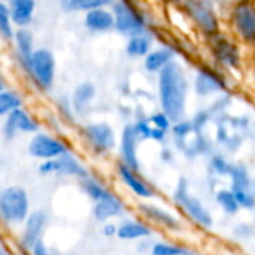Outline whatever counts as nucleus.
Returning <instances> with one entry per match:
<instances>
[{"label":"nucleus","mask_w":255,"mask_h":255,"mask_svg":"<svg viewBox=\"0 0 255 255\" xmlns=\"http://www.w3.org/2000/svg\"><path fill=\"white\" fill-rule=\"evenodd\" d=\"M231 104V96H228V95H222L221 93V96L219 98H216L213 102H212V105L209 107V111H210V114H212V117H224L225 116V113H227V110H228V105Z\"/></svg>","instance_id":"nucleus-35"},{"label":"nucleus","mask_w":255,"mask_h":255,"mask_svg":"<svg viewBox=\"0 0 255 255\" xmlns=\"http://www.w3.org/2000/svg\"><path fill=\"white\" fill-rule=\"evenodd\" d=\"M20 65L39 90L48 92L53 89L57 66H56V57L50 48L45 47L35 48L29 60L21 62Z\"/></svg>","instance_id":"nucleus-3"},{"label":"nucleus","mask_w":255,"mask_h":255,"mask_svg":"<svg viewBox=\"0 0 255 255\" xmlns=\"http://www.w3.org/2000/svg\"><path fill=\"white\" fill-rule=\"evenodd\" d=\"M183 251L176 246H168V245H156L153 248V255H180Z\"/></svg>","instance_id":"nucleus-39"},{"label":"nucleus","mask_w":255,"mask_h":255,"mask_svg":"<svg viewBox=\"0 0 255 255\" xmlns=\"http://www.w3.org/2000/svg\"><path fill=\"white\" fill-rule=\"evenodd\" d=\"M114 14V30L120 35L131 36L149 29L147 14L135 3V0H114L111 5Z\"/></svg>","instance_id":"nucleus-4"},{"label":"nucleus","mask_w":255,"mask_h":255,"mask_svg":"<svg viewBox=\"0 0 255 255\" xmlns=\"http://www.w3.org/2000/svg\"><path fill=\"white\" fill-rule=\"evenodd\" d=\"M81 180V186L84 189V192L95 201H101V200H105L108 197H111L113 194L105 188L102 186L98 180H95L93 177L87 176V177H83L80 179Z\"/></svg>","instance_id":"nucleus-29"},{"label":"nucleus","mask_w":255,"mask_h":255,"mask_svg":"<svg viewBox=\"0 0 255 255\" xmlns=\"http://www.w3.org/2000/svg\"><path fill=\"white\" fill-rule=\"evenodd\" d=\"M3 89H6V87H5V83H3V80L0 78V90H3Z\"/></svg>","instance_id":"nucleus-43"},{"label":"nucleus","mask_w":255,"mask_h":255,"mask_svg":"<svg viewBox=\"0 0 255 255\" xmlns=\"http://www.w3.org/2000/svg\"><path fill=\"white\" fill-rule=\"evenodd\" d=\"M153 42H155V38L147 29V30L128 36L125 51L132 59H144L149 54V51L153 48Z\"/></svg>","instance_id":"nucleus-18"},{"label":"nucleus","mask_w":255,"mask_h":255,"mask_svg":"<svg viewBox=\"0 0 255 255\" xmlns=\"http://www.w3.org/2000/svg\"><path fill=\"white\" fill-rule=\"evenodd\" d=\"M0 255H9V254H6V251L3 248H0Z\"/></svg>","instance_id":"nucleus-44"},{"label":"nucleus","mask_w":255,"mask_h":255,"mask_svg":"<svg viewBox=\"0 0 255 255\" xmlns=\"http://www.w3.org/2000/svg\"><path fill=\"white\" fill-rule=\"evenodd\" d=\"M32 252H33V255H53V254L47 249V246L44 245L42 240H38V242L33 245Z\"/></svg>","instance_id":"nucleus-40"},{"label":"nucleus","mask_w":255,"mask_h":255,"mask_svg":"<svg viewBox=\"0 0 255 255\" xmlns=\"http://www.w3.org/2000/svg\"><path fill=\"white\" fill-rule=\"evenodd\" d=\"M231 26L237 38L255 47V3L252 0H237L231 6Z\"/></svg>","instance_id":"nucleus-7"},{"label":"nucleus","mask_w":255,"mask_h":255,"mask_svg":"<svg viewBox=\"0 0 255 255\" xmlns=\"http://www.w3.org/2000/svg\"><path fill=\"white\" fill-rule=\"evenodd\" d=\"M38 131V120L23 107L8 114L2 125V134L5 140H14L18 134H35Z\"/></svg>","instance_id":"nucleus-12"},{"label":"nucleus","mask_w":255,"mask_h":255,"mask_svg":"<svg viewBox=\"0 0 255 255\" xmlns=\"http://www.w3.org/2000/svg\"><path fill=\"white\" fill-rule=\"evenodd\" d=\"M228 83L221 71L213 66H200L194 77V92L198 98H209L227 92Z\"/></svg>","instance_id":"nucleus-10"},{"label":"nucleus","mask_w":255,"mask_h":255,"mask_svg":"<svg viewBox=\"0 0 255 255\" xmlns=\"http://www.w3.org/2000/svg\"><path fill=\"white\" fill-rule=\"evenodd\" d=\"M23 107V96L21 93L11 90V89H3L0 90V117H6L17 108Z\"/></svg>","instance_id":"nucleus-27"},{"label":"nucleus","mask_w":255,"mask_h":255,"mask_svg":"<svg viewBox=\"0 0 255 255\" xmlns=\"http://www.w3.org/2000/svg\"><path fill=\"white\" fill-rule=\"evenodd\" d=\"M140 135L135 129V125L128 123L122 129L120 141H119V150L122 162L129 165L134 170H140V159H138V146H140Z\"/></svg>","instance_id":"nucleus-13"},{"label":"nucleus","mask_w":255,"mask_h":255,"mask_svg":"<svg viewBox=\"0 0 255 255\" xmlns=\"http://www.w3.org/2000/svg\"><path fill=\"white\" fill-rule=\"evenodd\" d=\"M122 203L114 197H108L105 200H101V201H96V206L93 209V213L96 216V219L99 221H105L108 218H113V216H117L120 212H122Z\"/></svg>","instance_id":"nucleus-28"},{"label":"nucleus","mask_w":255,"mask_h":255,"mask_svg":"<svg viewBox=\"0 0 255 255\" xmlns=\"http://www.w3.org/2000/svg\"><path fill=\"white\" fill-rule=\"evenodd\" d=\"M165 2H167V3H179V5H180V3H182V0H165Z\"/></svg>","instance_id":"nucleus-42"},{"label":"nucleus","mask_w":255,"mask_h":255,"mask_svg":"<svg viewBox=\"0 0 255 255\" xmlns=\"http://www.w3.org/2000/svg\"><path fill=\"white\" fill-rule=\"evenodd\" d=\"M189 83L185 69L179 62H171L158 74V98L164 113L173 122L183 119L188 104Z\"/></svg>","instance_id":"nucleus-1"},{"label":"nucleus","mask_w":255,"mask_h":255,"mask_svg":"<svg viewBox=\"0 0 255 255\" xmlns=\"http://www.w3.org/2000/svg\"><path fill=\"white\" fill-rule=\"evenodd\" d=\"M149 120H150V123H152L155 128H158V129H162V131H167V132L171 131L173 120H171L170 116H168L167 113H164L162 110L153 113L152 116H149Z\"/></svg>","instance_id":"nucleus-37"},{"label":"nucleus","mask_w":255,"mask_h":255,"mask_svg":"<svg viewBox=\"0 0 255 255\" xmlns=\"http://www.w3.org/2000/svg\"><path fill=\"white\" fill-rule=\"evenodd\" d=\"M210 165L215 170V173H218L221 176H230L231 170H233V165L227 161V158L224 155H219V153H213L212 155Z\"/></svg>","instance_id":"nucleus-36"},{"label":"nucleus","mask_w":255,"mask_h":255,"mask_svg":"<svg viewBox=\"0 0 255 255\" xmlns=\"http://www.w3.org/2000/svg\"><path fill=\"white\" fill-rule=\"evenodd\" d=\"M114 231H116V230H114V227H113V225H107V227L104 228V233H105V236H111Z\"/></svg>","instance_id":"nucleus-41"},{"label":"nucleus","mask_w":255,"mask_h":255,"mask_svg":"<svg viewBox=\"0 0 255 255\" xmlns=\"http://www.w3.org/2000/svg\"><path fill=\"white\" fill-rule=\"evenodd\" d=\"M15 24L12 21L9 5L3 0H0V38L5 42H14Z\"/></svg>","instance_id":"nucleus-26"},{"label":"nucleus","mask_w":255,"mask_h":255,"mask_svg":"<svg viewBox=\"0 0 255 255\" xmlns=\"http://www.w3.org/2000/svg\"><path fill=\"white\" fill-rule=\"evenodd\" d=\"M0 216L5 222L20 224L29 216V195L23 186H8L0 191Z\"/></svg>","instance_id":"nucleus-5"},{"label":"nucleus","mask_w":255,"mask_h":255,"mask_svg":"<svg viewBox=\"0 0 255 255\" xmlns=\"http://www.w3.org/2000/svg\"><path fill=\"white\" fill-rule=\"evenodd\" d=\"M171 135L174 138V141L179 144L180 149H185V146L188 144L189 138L194 137L195 131H194V126H192V122L191 119H179L176 122H173V126H171Z\"/></svg>","instance_id":"nucleus-25"},{"label":"nucleus","mask_w":255,"mask_h":255,"mask_svg":"<svg viewBox=\"0 0 255 255\" xmlns=\"http://www.w3.org/2000/svg\"><path fill=\"white\" fill-rule=\"evenodd\" d=\"M134 125H135V129H137V132H138V135H140L141 140H153V141L161 143V141H164V140L167 138V135H168L167 131H162V129H158V128H155V126L150 123L149 117L137 119V120L134 122Z\"/></svg>","instance_id":"nucleus-24"},{"label":"nucleus","mask_w":255,"mask_h":255,"mask_svg":"<svg viewBox=\"0 0 255 255\" xmlns=\"http://www.w3.org/2000/svg\"><path fill=\"white\" fill-rule=\"evenodd\" d=\"M95 99H96V86L92 81L80 83L71 95V104L74 113L78 116H84L90 110Z\"/></svg>","instance_id":"nucleus-17"},{"label":"nucleus","mask_w":255,"mask_h":255,"mask_svg":"<svg viewBox=\"0 0 255 255\" xmlns=\"http://www.w3.org/2000/svg\"><path fill=\"white\" fill-rule=\"evenodd\" d=\"M254 65H255V51H254Z\"/></svg>","instance_id":"nucleus-45"},{"label":"nucleus","mask_w":255,"mask_h":255,"mask_svg":"<svg viewBox=\"0 0 255 255\" xmlns=\"http://www.w3.org/2000/svg\"><path fill=\"white\" fill-rule=\"evenodd\" d=\"M117 173L120 176V179L125 182V185L129 188L134 194H137L138 197H143V198H149L153 195L150 186L143 182L138 176H137V170L131 168L129 165H126L123 162L119 164L117 167Z\"/></svg>","instance_id":"nucleus-20"},{"label":"nucleus","mask_w":255,"mask_h":255,"mask_svg":"<svg viewBox=\"0 0 255 255\" xmlns=\"http://www.w3.org/2000/svg\"><path fill=\"white\" fill-rule=\"evenodd\" d=\"M140 209H141L146 215H149L150 218H153L155 221H158L159 224H164L165 227H171V228H176V227H177V222H176V219H174L173 216H170L167 212H164V210H161V209H158V207H155V206L141 204Z\"/></svg>","instance_id":"nucleus-31"},{"label":"nucleus","mask_w":255,"mask_h":255,"mask_svg":"<svg viewBox=\"0 0 255 255\" xmlns=\"http://www.w3.org/2000/svg\"><path fill=\"white\" fill-rule=\"evenodd\" d=\"M38 171L42 176L59 174V176H74V177H78V179H83V177L89 176L86 167L80 162V159L71 150L60 155L59 158L41 161V164L38 167Z\"/></svg>","instance_id":"nucleus-11"},{"label":"nucleus","mask_w":255,"mask_h":255,"mask_svg":"<svg viewBox=\"0 0 255 255\" xmlns=\"http://www.w3.org/2000/svg\"><path fill=\"white\" fill-rule=\"evenodd\" d=\"M83 26L92 33H107L114 30V14L111 6H102L84 12Z\"/></svg>","instance_id":"nucleus-15"},{"label":"nucleus","mask_w":255,"mask_h":255,"mask_svg":"<svg viewBox=\"0 0 255 255\" xmlns=\"http://www.w3.org/2000/svg\"><path fill=\"white\" fill-rule=\"evenodd\" d=\"M174 198L176 201L188 212V215L191 218H194L198 224L204 225V227H210L212 225V216L210 213L206 210V207L200 203L198 198L192 197L188 192V185L185 179H180L179 186L174 192Z\"/></svg>","instance_id":"nucleus-14"},{"label":"nucleus","mask_w":255,"mask_h":255,"mask_svg":"<svg viewBox=\"0 0 255 255\" xmlns=\"http://www.w3.org/2000/svg\"><path fill=\"white\" fill-rule=\"evenodd\" d=\"M254 185H255V182H254Z\"/></svg>","instance_id":"nucleus-46"},{"label":"nucleus","mask_w":255,"mask_h":255,"mask_svg":"<svg viewBox=\"0 0 255 255\" xmlns=\"http://www.w3.org/2000/svg\"><path fill=\"white\" fill-rule=\"evenodd\" d=\"M207 45H209V53L218 66L225 68L228 71H239L242 68L243 65L242 50L237 45V42L228 38L227 35L219 32L210 36L207 39Z\"/></svg>","instance_id":"nucleus-6"},{"label":"nucleus","mask_w":255,"mask_h":255,"mask_svg":"<svg viewBox=\"0 0 255 255\" xmlns=\"http://www.w3.org/2000/svg\"><path fill=\"white\" fill-rule=\"evenodd\" d=\"M180 8L206 39L221 32V20L213 0H182Z\"/></svg>","instance_id":"nucleus-2"},{"label":"nucleus","mask_w":255,"mask_h":255,"mask_svg":"<svg viewBox=\"0 0 255 255\" xmlns=\"http://www.w3.org/2000/svg\"><path fill=\"white\" fill-rule=\"evenodd\" d=\"M114 0H60V8L65 12H87L102 6H111Z\"/></svg>","instance_id":"nucleus-23"},{"label":"nucleus","mask_w":255,"mask_h":255,"mask_svg":"<svg viewBox=\"0 0 255 255\" xmlns=\"http://www.w3.org/2000/svg\"><path fill=\"white\" fill-rule=\"evenodd\" d=\"M234 192V191H233ZM236 198H237V203L239 206L242 207H246V209H252L255 207V195L249 191V189H245V191H236Z\"/></svg>","instance_id":"nucleus-38"},{"label":"nucleus","mask_w":255,"mask_h":255,"mask_svg":"<svg viewBox=\"0 0 255 255\" xmlns=\"http://www.w3.org/2000/svg\"><path fill=\"white\" fill-rule=\"evenodd\" d=\"M45 222H47V216L41 210L32 212L27 216V219H26V228H24V234H23V245L27 249H32L33 245L38 240H41L39 237L42 234V230L45 227Z\"/></svg>","instance_id":"nucleus-21"},{"label":"nucleus","mask_w":255,"mask_h":255,"mask_svg":"<svg viewBox=\"0 0 255 255\" xmlns=\"http://www.w3.org/2000/svg\"><path fill=\"white\" fill-rule=\"evenodd\" d=\"M12 21L17 27H29L36 11V0H8Z\"/></svg>","instance_id":"nucleus-19"},{"label":"nucleus","mask_w":255,"mask_h":255,"mask_svg":"<svg viewBox=\"0 0 255 255\" xmlns=\"http://www.w3.org/2000/svg\"><path fill=\"white\" fill-rule=\"evenodd\" d=\"M176 59V51L170 45H161L152 48L149 54L143 59V66L149 74H159Z\"/></svg>","instance_id":"nucleus-16"},{"label":"nucleus","mask_w":255,"mask_h":255,"mask_svg":"<svg viewBox=\"0 0 255 255\" xmlns=\"http://www.w3.org/2000/svg\"><path fill=\"white\" fill-rule=\"evenodd\" d=\"M231 189L236 192V191H245V189H251V177H249V173H248V168L245 165H233V170H231Z\"/></svg>","instance_id":"nucleus-30"},{"label":"nucleus","mask_w":255,"mask_h":255,"mask_svg":"<svg viewBox=\"0 0 255 255\" xmlns=\"http://www.w3.org/2000/svg\"><path fill=\"white\" fill-rule=\"evenodd\" d=\"M216 201L221 204V207L227 212V213H236L239 210V203L236 198V194L233 192V189H222L216 194Z\"/></svg>","instance_id":"nucleus-32"},{"label":"nucleus","mask_w":255,"mask_h":255,"mask_svg":"<svg viewBox=\"0 0 255 255\" xmlns=\"http://www.w3.org/2000/svg\"><path fill=\"white\" fill-rule=\"evenodd\" d=\"M27 150L32 158H36L39 161H47V159L59 158L60 155L69 152V146L57 135L38 131L32 135Z\"/></svg>","instance_id":"nucleus-9"},{"label":"nucleus","mask_w":255,"mask_h":255,"mask_svg":"<svg viewBox=\"0 0 255 255\" xmlns=\"http://www.w3.org/2000/svg\"><path fill=\"white\" fill-rule=\"evenodd\" d=\"M14 44L18 54V62H26L35 51V36L29 27H17L14 35Z\"/></svg>","instance_id":"nucleus-22"},{"label":"nucleus","mask_w":255,"mask_h":255,"mask_svg":"<svg viewBox=\"0 0 255 255\" xmlns=\"http://www.w3.org/2000/svg\"><path fill=\"white\" fill-rule=\"evenodd\" d=\"M212 119H213V117H212L209 108H201V110H198V111L192 116V119H191L195 134H203Z\"/></svg>","instance_id":"nucleus-34"},{"label":"nucleus","mask_w":255,"mask_h":255,"mask_svg":"<svg viewBox=\"0 0 255 255\" xmlns=\"http://www.w3.org/2000/svg\"><path fill=\"white\" fill-rule=\"evenodd\" d=\"M81 137L87 143L89 149L96 155H105L111 152L117 144L114 128L107 122L86 123L81 128Z\"/></svg>","instance_id":"nucleus-8"},{"label":"nucleus","mask_w":255,"mask_h":255,"mask_svg":"<svg viewBox=\"0 0 255 255\" xmlns=\"http://www.w3.org/2000/svg\"><path fill=\"white\" fill-rule=\"evenodd\" d=\"M149 233H150L149 228H146L144 225H140V224H126L117 230V236L120 239H137V237L147 236Z\"/></svg>","instance_id":"nucleus-33"}]
</instances>
